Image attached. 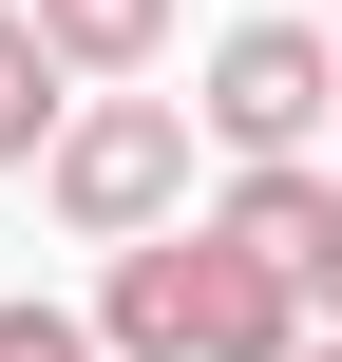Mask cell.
<instances>
[{
    "mask_svg": "<svg viewBox=\"0 0 342 362\" xmlns=\"http://www.w3.org/2000/svg\"><path fill=\"white\" fill-rule=\"evenodd\" d=\"M95 344H114V362H305V286L190 210V229L114 248V286H95Z\"/></svg>",
    "mask_w": 342,
    "mask_h": 362,
    "instance_id": "6da1fadb",
    "label": "cell"
},
{
    "mask_svg": "<svg viewBox=\"0 0 342 362\" xmlns=\"http://www.w3.org/2000/svg\"><path fill=\"white\" fill-rule=\"evenodd\" d=\"M38 191H57L76 248H152V229H190V95H76L57 153H38Z\"/></svg>",
    "mask_w": 342,
    "mask_h": 362,
    "instance_id": "7a4b0ae2",
    "label": "cell"
},
{
    "mask_svg": "<svg viewBox=\"0 0 342 362\" xmlns=\"http://www.w3.org/2000/svg\"><path fill=\"white\" fill-rule=\"evenodd\" d=\"M324 115H342V38H324V19H228V38H209L190 134H209L228 172H248V153H305Z\"/></svg>",
    "mask_w": 342,
    "mask_h": 362,
    "instance_id": "3957f363",
    "label": "cell"
},
{
    "mask_svg": "<svg viewBox=\"0 0 342 362\" xmlns=\"http://www.w3.org/2000/svg\"><path fill=\"white\" fill-rule=\"evenodd\" d=\"M209 229H228V248H267V267L305 286V248L342 229V172H324V153H248V172L209 191Z\"/></svg>",
    "mask_w": 342,
    "mask_h": 362,
    "instance_id": "277c9868",
    "label": "cell"
},
{
    "mask_svg": "<svg viewBox=\"0 0 342 362\" xmlns=\"http://www.w3.org/2000/svg\"><path fill=\"white\" fill-rule=\"evenodd\" d=\"M19 19H38V57H57L76 95H133V76L171 57V19H190V0H19Z\"/></svg>",
    "mask_w": 342,
    "mask_h": 362,
    "instance_id": "5b68a950",
    "label": "cell"
},
{
    "mask_svg": "<svg viewBox=\"0 0 342 362\" xmlns=\"http://www.w3.org/2000/svg\"><path fill=\"white\" fill-rule=\"evenodd\" d=\"M57 115H76V76H57V57H38V19L0 0V172H38V153H57Z\"/></svg>",
    "mask_w": 342,
    "mask_h": 362,
    "instance_id": "8992f818",
    "label": "cell"
},
{
    "mask_svg": "<svg viewBox=\"0 0 342 362\" xmlns=\"http://www.w3.org/2000/svg\"><path fill=\"white\" fill-rule=\"evenodd\" d=\"M0 362H114L95 325H57V305H0Z\"/></svg>",
    "mask_w": 342,
    "mask_h": 362,
    "instance_id": "52a82bcc",
    "label": "cell"
},
{
    "mask_svg": "<svg viewBox=\"0 0 342 362\" xmlns=\"http://www.w3.org/2000/svg\"><path fill=\"white\" fill-rule=\"evenodd\" d=\"M305 325H342V229H324V248H305Z\"/></svg>",
    "mask_w": 342,
    "mask_h": 362,
    "instance_id": "ba28073f",
    "label": "cell"
},
{
    "mask_svg": "<svg viewBox=\"0 0 342 362\" xmlns=\"http://www.w3.org/2000/svg\"><path fill=\"white\" fill-rule=\"evenodd\" d=\"M305 362H342V325H305Z\"/></svg>",
    "mask_w": 342,
    "mask_h": 362,
    "instance_id": "9c48e42d",
    "label": "cell"
},
{
    "mask_svg": "<svg viewBox=\"0 0 342 362\" xmlns=\"http://www.w3.org/2000/svg\"><path fill=\"white\" fill-rule=\"evenodd\" d=\"M324 38H342V0H324Z\"/></svg>",
    "mask_w": 342,
    "mask_h": 362,
    "instance_id": "30bf717a",
    "label": "cell"
},
{
    "mask_svg": "<svg viewBox=\"0 0 342 362\" xmlns=\"http://www.w3.org/2000/svg\"><path fill=\"white\" fill-rule=\"evenodd\" d=\"M324 134H342V115H324Z\"/></svg>",
    "mask_w": 342,
    "mask_h": 362,
    "instance_id": "8fae6325",
    "label": "cell"
}]
</instances>
